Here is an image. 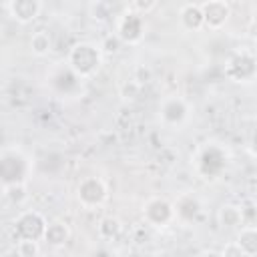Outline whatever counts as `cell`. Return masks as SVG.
<instances>
[{
  "instance_id": "9",
  "label": "cell",
  "mask_w": 257,
  "mask_h": 257,
  "mask_svg": "<svg viewBox=\"0 0 257 257\" xmlns=\"http://www.w3.org/2000/svg\"><path fill=\"white\" fill-rule=\"evenodd\" d=\"M28 175V161L20 153H6L0 157V183H24Z\"/></svg>"
},
{
  "instance_id": "8",
  "label": "cell",
  "mask_w": 257,
  "mask_h": 257,
  "mask_svg": "<svg viewBox=\"0 0 257 257\" xmlns=\"http://www.w3.org/2000/svg\"><path fill=\"white\" fill-rule=\"evenodd\" d=\"M143 219L147 225L165 229L175 221V209L173 203L167 197H151L143 205Z\"/></svg>"
},
{
  "instance_id": "16",
  "label": "cell",
  "mask_w": 257,
  "mask_h": 257,
  "mask_svg": "<svg viewBox=\"0 0 257 257\" xmlns=\"http://www.w3.org/2000/svg\"><path fill=\"white\" fill-rule=\"evenodd\" d=\"M124 4H116L110 0H94L88 4V16L96 22H106L110 18H116L122 12Z\"/></svg>"
},
{
  "instance_id": "3",
  "label": "cell",
  "mask_w": 257,
  "mask_h": 257,
  "mask_svg": "<svg viewBox=\"0 0 257 257\" xmlns=\"http://www.w3.org/2000/svg\"><path fill=\"white\" fill-rule=\"evenodd\" d=\"M48 221L42 213L34 211V209H26L20 211L16 215V219L12 221V235L16 241H42L44 229H46Z\"/></svg>"
},
{
  "instance_id": "20",
  "label": "cell",
  "mask_w": 257,
  "mask_h": 257,
  "mask_svg": "<svg viewBox=\"0 0 257 257\" xmlns=\"http://www.w3.org/2000/svg\"><path fill=\"white\" fill-rule=\"evenodd\" d=\"M30 50L34 56H46L50 50H52V38L46 30H36L32 36H30V42H28Z\"/></svg>"
},
{
  "instance_id": "10",
  "label": "cell",
  "mask_w": 257,
  "mask_h": 257,
  "mask_svg": "<svg viewBox=\"0 0 257 257\" xmlns=\"http://www.w3.org/2000/svg\"><path fill=\"white\" fill-rule=\"evenodd\" d=\"M203 14V28L221 30L231 18V4L227 0H207L199 2Z\"/></svg>"
},
{
  "instance_id": "12",
  "label": "cell",
  "mask_w": 257,
  "mask_h": 257,
  "mask_svg": "<svg viewBox=\"0 0 257 257\" xmlns=\"http://www.w3.org/2000/svg\"><path fill=\"white\" fill-rule=\"evenodd\" d=\"M173 209H175V219L181 221L183 225L195 223L203 213V205L195 193H181L175 199Z\"/></svg>"
},
{
  "instance_id": "17",
  "label": "cell",
  "mask_w": 257,
  "mask_h": 257,
  "mask_svg": "<svg viewBox=\"0 0 257 257\" xmlns=\"http://www.w3.org/2000/svg\"><path fill=\"white\" fill-rule=\"evenodd\" d=\"M179 22L185 30L189 32H197L203 28V14L199 8V2H187L181 6L179 10Z\"/></svg>"
},
{
  "instance_id": "22",
  "label": "cell",
  "mask_w": 257,
  "mask_h": 257,
  "mask_svg": "<svg viewBox=\"0 0 257 257\" xmlns=\"http://www.w3.org/2000/svg\"><path fill=\"white\" fill-rule=\"evenodd\" d=\"M131 12H135V14H139V16H149L153 10H157L159 8V2L157 0H133V2H128V4H124Z\"/></svg>"
},
{
  "instance_id": "7",
  "label": "cell",
  "mask_w": 257,
  "mask_h": 257,
  "mask_svg": "<svg viewBox=\"0 0 257 257\" xmlns=\"http://www.w3.org/2000/svg\"><path fill=\"white\" fill-rule=\"evenodd\" d=\"M76 199H78V203L84 209H90V211L92 209H98L108 199V187L96 175L84 177V179H80V183L76 187Z\"/></svg>"
},
{
  "instance_id": "1",
  "label": "cell",
  "mask_w": 257,
  "mask_h": 257,
  "mask_svg": "<svg viewBox=\"0 0 257 257\" xmlns=\"http://www.w3.org/2000/svg\"><path fill=\"white\" fill-rule=\"evenodd\" d=\"M66 64L82 78H92L100 66H102V50L100 44L90 42V40H80L76 44H72V48L68 50L66 56Z\"/></svg>"
},
{
  "instance_id": "5",
  "label": "cell",
  "mask_w": 257,
  "mask_h": 257,
  "mask_svg": "<svg viewBox=\"0 0 257 257\" xmlns=\"http://www.w3.org/2000/svg\"><path fill=\"white\" fill-rule=\"evenodd\" d=\"M48 86L56 96L72 98L82 92V78L68 64H58L48 74Z\"/></svg>"
},
{
  "instance_id": "25",
  "label": "cell",
  "mask_w": 257,
  "mask_h": 257,
  "mask_svg": "<svg viewBox=\"0 0 257 257\" xmlns=\"http://www.w3.org/2000/svg\"><path fill=\"white\" fill-rule=\"evenodd\" d=\"M197 257H221V253L215 251V249H205V251H201Z\"/></svg>"
},
{
  "instance_id": "23",
  "label": "cell",
  "mask_w": 257,
  "mask_h": 257,
  "mask_svg": "<svg viewBox=\"0 0 257 257\" xmlns=\"http://www.w3.org/2000/svg\"><path fill=\"white\" fill-rule=\"evenodd\" d=\"M40 255V245L38 241H18L16 243V257H38Z\"/></svg>"
},
{
  "instance_id": "2",
  "label": "cell",
  "mask_w": 257,
  "mask_h": 257,
  "mask_svg": "<svg viewBox=\"0 0 257 257\" xmlns=\"http://www.w3.org/2000/svg\"><path fill=\"white\" fill-rule=\"evenodd\" d=\"M227 151L225 147L217 145V143H207L199 149L197 157H195V167H197V173L203 177V179H217L223 175V171L227 169Z\"/></svg>"
},
{
  "instance_id": "14",
  "label": "cell",
  "mask_w": 257,
  "mask_h": 257,
  "mask_svg": "<svg viewBox=\"0 0 257 257\" xmlns=\"http://www.w3.org/2000/svg\"><path fill=\"white\" fill-rule=\"evenodd\" d=\"M217 221L223 229H241L245 225V211L241 205L235 203H225L219 207Z\"/></svg>"
},
{
  "instance_id": "4",
  "label": "cell",
  "mask_w": 257,
  "mask_h": 257,
  "mask_svg": "<svg viewBox=\"0 0 257 257\" xmlns=\"http://www.w3.org/2000/svg\"><path fill=\"white\" fill-rule=\"evenodd\" d=\"M147 34V20L135 12H131L126 6L116 16L114 22V36L120 40V44H139Z\"/></svg>"
},
{
  "instance_id": "11",
  "label": "cell",
  "mask_w": 257,
  "mask_h": 257,
  "mask_svg": "<svg viewBox=\"0 0 257 257\" xmlns=\"http://www.w3.org/2000/svg\"><path fill=\"white\" fill-rule=\"evenodd\" d=\"M159 116L165 126H171V128L181 126L189 116V104L183 96H177V94L167 96L159 106Z\"/></svg>"
},
{
  "instance_id": "18",
  "label": "cell",
  "mask_w": 257,
  "mask_h": 257,
  "mask_svg": "<svg viewBox=\"0 0 257 257\" xmlns=\"http://www.w3.org/2000/svg\"><path fill=\"white\" fill-rule=\"evenodd\" d=\"M239 249L243 251L245 257H255L257 255V227L255 225H243L237 233Z\"/></svg>"
},
{
  "instance_id": "19",
  "label": "cell",
  "mask_w": 257,
  "mask_h": 257,
  "mask_svg": "<svg viewBox=\"0 0 257 257\" xmlns=\"http://www.w3.org/2000/svg\"><path fill=\"white\" fill-rule=\"evenodd\" d=\"M96 233L102 241H114L122 233V221L114 215H104V217H100V221L96 225Z\"/></svg>"
},
{
  "instance_id": "15",
  "label": "cell",
  "mask_w": 257,
  "mask_h": 257,
  "mask_svg": "<svg viewBox=\"0 0 257 257\" xmlns=\"http://www.w3.org/2000/svg\"><path fill=\"white\" fill-rule=\"evenodd\" d=\"M42 241H44L48 247L60 249V247H64V245L70 241V227H68L64 221H50V223L46 225V229H44Z\"/></svg>"
},
{
  "instance_id": "6",
  "label": "cell",
  "mask_w": 257,
  "mask_h": 257,
  "mask_svg": "<svg viewBox=\"0 0 257 257\" xmlns=\"http://www.w3.org/2000/svg\"><path fill=\"white\" fill-rule=\"evenodd\" d=\"M225 76L231 82L249 84L257 76V60L249 50H237L233 52L225 62Z\"/></svg>"
},
{
  "instance_id": "13",
  "label": "cell",
  "mask_w": 257,
  "mask_h": 257,
  "mask_svg": "<svg viewBox=\"0 0 257 257\" xmlns=\"http://www.w3.org/2000/svg\"><path fill=\"white\" fill-rule=\"evenodd\" d=\"M4 8L8 16L16 20L18 24H30L40 16L42 2L40 0H10L4 4Z\"/></svg>"
},
{
  "instance_id": "21",
  "label": "cell",
  "mask_w": 257,
  "mask_h": 257,
  "mask_svg": "<svg viewBox=\"0 0 257 257\" xmlns=\"http://www.w3.org/2000/svg\"><path fill=\"white\" fill-rule=\"evenodd\" d=\"M2 195L8 203L20 207L24 205V201L28 199V191H26V183H10L2 187Z\"/></svg>"
},
{
  "instance_id": "24",
  "label": "cell",
  "mask_w": 257,
  "mask_h": 257,
  "mask_svg": "<svg viewBox=\"0 0 257 257\" xmlns=\"http://www.w3.org/2000/svg\"><path fill=\"white\" fill-rule=\"evenodd\" d=\"M219 253H221V257H245V255H243V251L239 249V245H237L235 241L225 243V247H223Z\"/></svg>"
}]
</instances>
